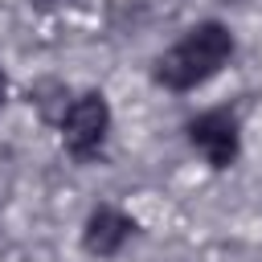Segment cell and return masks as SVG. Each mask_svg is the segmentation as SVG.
<instances>
[{"label": "cell", "mask_w": 262, "mask_h": 262, "mask_svg": "<svg viewBox=\"0 0 262 262\" xmlns=\"http://www.w3.org/2000/svg\"><path fill=\"white\" fill-rule=\"evenodd\" d=\"M221 4H250V0H221Z\"/></svg>", "instance_id": "obj_7"}, {"label": "cell", "mask_w": 262, "mask_h": 262, "mask_svg": "<svg viewBox=\"0 0 262 262\" xmlns=\"http://www.w3.org/2000/svg\"><path fill=\"white\" fill-rule=\"evenodd\" d=\"M29 4H37V8H57V4H66V0H29Z\"/></svg>", "instance_id": "obj_6"}, {"label": "cell", "mask_w": 262, "mask_h": 262, "mask_svg": "<svg viewBox=\"0 0 262 262\" xmlns=\"http://www.w3.org/2000/svg\"><path fill=\"white\" fill-rule=\"evenodd\" d=\"M188 143L201 151V160L217 172L233 168L237 156H242V123L233 111L225 106H213V111H201L196 119H188Z\"/></svg>", "instance_id": "obj_3"}, {"label": "cell", "mask_w": 262, "mask_h": 262, "mask_svg": "<svg viewBox=\"0 0 262 262\" xmlns=\"http://www.w3.org/2000/svg\"><path fill=\"white\" fill-rule=\"evenodd\" d=\"M229 57H233V33L221 20H201L172 49H164L156 57L151 78H156V86H164L172 94H184V90L205 86Z\"/></svg>", "instance_id": "obj_1"}, {"label": "cell", "mask_w": 262, "mask_h": 262, "mask_svg": "<svg viewBox=\"0 0 262 262\" xmlns=\"http://www.w3.org/2000/svg\"><path fill=\"white\" fill-rule=\"evenodd\" d=\"M111 135V102L102 90H82L78 98H70V106L61 111V147L78 160L90 164L102 156Z\"/></svg>", "instance_id": "obj_2"}, {"label": "cell", "mask_w": 262, "mask_h": 262, "mask_svg": "<svg viewBox=\"0 0 262 262\" xmlns=\"http://www.w3.org/2000/svg\"><path fill=\"white\" fill-rule=\"evenodd\" d=\"M135 229H139L135 217L123 213L119 205H94L86 213V225H82V250L94 254V258H115L131 242Z\"/></svg>", "instance_id": "obj_4"}, {"label": "cell", "mask_w": 262, "mask_h": 262, "mask_svg": "<svg viewBox=\"0 0 262 262\" xmlns=\"http://www.w3.org/2000/svg\"><path fill=\"white\" fill-rule=\"evenodd\" d=\"M4 98H8V74L0 70V111H4Z\"/></svg>", "instance_id": "obj_5"}]
</instances>
